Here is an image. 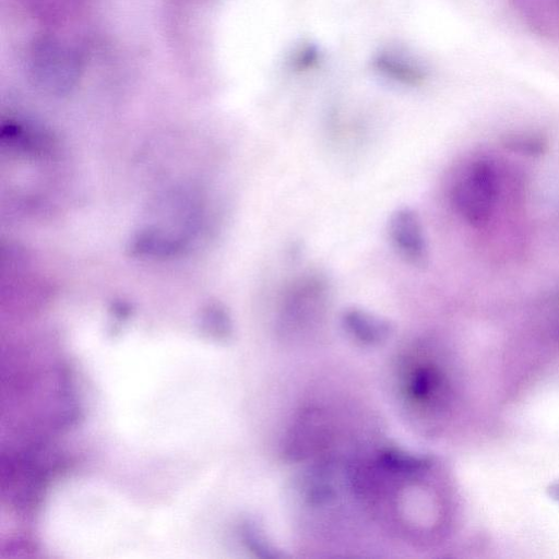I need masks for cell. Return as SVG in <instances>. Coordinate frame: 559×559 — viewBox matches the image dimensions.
I'll return each instance as SVG.
<instances>
[{"instance_id":"cell-2","label":"cell","mask_w":559,"mask_h":559,"mask_svg":"<svg viewBox=\"0 0 559 559\" xmlns=\"http://www.w3.org/2000/svg\"><path fill=\"white\" fill-rule=\"evenodd\" d=\"M389 238L394 250L407 263L423 266L427 260V245L417 213L411 207L395 210L388 224Z\"/></svg>"},{"instance_id":"cell-4","label":"cell","mask_w":559,"mask_h":559,"mask_svg":"<svg viewBox=\"0 0 559 559\" xmlns=\"http://www.w3.org/2000/svg\"><path fill=\"white\" fill-rule=\"evenodd\" d=\"M343 323L354 337L369 344L384 340L391 329L388 321L356 308L344 312Z\"/></svg>"},{"instance_id":"cell-3","label":"cell","mask_w":559,"mask_h":559,"mask_svg":"<svg viewBox=\"0 0 559 559\" xmlns=\"http://www.w3.org/2000/svg\"><path fill=\"white\" fill-rule=\"evenodd\" d=\"M509 3L531 32L559 43V0H509Z\"/></svg>"},{"instance_id":"cell-1","label":"cell","mask_w":559,"mask_h":559,"mask_svg":"<svg viewBox=\"0 0 559 559\" xmlns=\"http://www.w3.org/2000/svg\"><path fill=\"white\" fill-rule=\"evenodd\" d=\"M499 195V176L493 162L477 158L455 179L451 199L456 212L474 226L485 225L492 215Z\"/></svg>"},{"instance_id":"cell-5","label":"cell","mask_w":559,"mask_h":559,"mask_svg":"<svg viewBox=\"0 0 559 559\" xmlns=\"http://www.w3.org/2000/svg\"><path fill=\"white\" fill-rule=\"evenodd\" d=\"M507 145L516 152L523 154H539L544 151V143L539 138L533 135H513L507 142Z\"/></svg>"}]
</instances>
